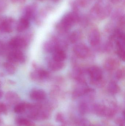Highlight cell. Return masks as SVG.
Wrapping results in <instances>:
<instances>
[{"instance_id":"4dcf8cb0","label":"cell","mask_w":125,"mask_h":126,"mask_svg":"<svg viewBox=\"0 0 125 126\" xmlns=\"http://www.w3.org/2000/svg\"><path fill=\"white\" fill-rule=\"evenodd\" d=\"M12 2L14 3H19L20 4H23L25 3L26 0H11Z\"/></svg>"},{"instance_id":"f1b7e54d","label":"cell","mask_w":125,"mask_h":126,"mask_svg":"<svg viewBox=\"0 0 125 126\" xmlns=\"http://www.w3.org/2000/svg\"><path fill=\"white\" fill-rule=\"evenodd\" d=\"M6 50L5 45L1 41H0V55L2 54Z\"/></svg>"},{"instance_id":"2e32d148","label":"cell","mask_w":125,"mask_h":126,"mask_svg":"<svg viewBox=\"0 0 125 126\" xmlns=\"http://www.w3.org/2000/svg\"><path fill=\"white\" fill-rule=\"evenodd\" d=\"M66 58L65 52L60 48H58L53 52V60L58 62H63Z\"/></svg>"},{"instance_id":"44dd1931","label":"cell","mask_w":125,"mask_h":126,"mask_svg":"<svg viewBox=\"0 0 125 126\" xmlns=\"http://www.w3.org/2000/svg\"><path fill=\"white\" fill-rule=\"evenodd\" d=\"M3 68L9 75H13L15 72L16 69L14 65L10 62L4 63L3 64Z\"/></svg>"},{"instance_id":"5bb4252c","label":"cell","mask_w":125,"mask_h":126,"mask_svg":"<svg viewBox=\"0 0 125 126\" xmlns=\"http://www.w3.org/2000/svg\"><path fill=\"white\" fill-rule=\"evenodd\" d=\"M49 11V8H45L41 10L39 12L37 13L34 18L35 23L37 25H40L42 23L44 19L47 16Z\"/></svg>"},{"instance_id":"9a60e30c","label":"cell","mask_w":125,"mask_h":126,"mask_svg":"<svg viewBox=\"0 0 125 126\" xmlns=\"http://www.w3.org/2000/svg\"><path fill=\"white\" fill-rule=\"evenodd\" d=\"M112 9L110 5H107L105 7H101L98 19L103 20L108 17L111 13Z\"/></svg>"},{"instance_id":"603a6c76","label":"cell","mask_w":125,"mask_h":126,"mask_svg":"<svg viewBox=\"0 0 125 126\" xmlns=\"http://www.w3.org/2000/svg\"><path fill=\"white\" fill-rule=\"evenodd\" d=\"M109 92L112 94H116L119 92V88L116 82L111 81L110 82L108 87Z\"/></svg>"},{"instance_id":"ac0fdd59","label":"cell","mask_w":125,"mask_h":126,"mask_svg":"<svg viewBox=\"0 0 125 126\" xmlns=\"http://www.w3.org/2000/svg\"><path fill=\"white\" fill-rule=\"evenodd\" d=\"M15 123L19 126H34V122L28 118L18 117L15 119Z\"/></svg>"},{"instance_id":"8fae6325","label":"cell","mask_w":125,"mask_h":126,"mask_svg":"<svg viewBox=\"0 0 125 126\" xmlns=\"http://www.w3.org/2000/svg\"><path fill=\"white\" fill-rule=\"evenodd\" d=\"M45 92L40 89L34 90L30 93V98L34 100L40 101L45 100L46 97Z\"/></svg>"},{"instance_id":"ffe728a7","label":"cell","mask_w":125,"mask_h":126,"mask_svg":"<svg viewBox=\"0 0 125 126\" xmlns=\"http://www.w3.org/2000/svg\"><path fill=\"white\" fill-rule=\"evenodd\" d=\"M118 65V63L116 60L113 58H109L105 61V67L106 69L109 70H114L116 68Z\"/></svg>"},{"instance_id":"d4e9b609","label":"cell","mask_w":125,"mask_h":126,"mask_svg":"<svg viewBox=\"0 0 125 126\" xmlns=\"http://www.w3.org/2000/svg\"><path fill=\"white\" fill-rule=\"evenodd\" d=\"M77 4L80 7H85L89 5L91 0H76Z\"/></svg>"},{"instance_id":"6da1fadb","label":"cell","mask_w":125,"mask_h":126,"mask_svg":"<svg viewBox=\"0 0 125 126\" xmlns=\"http://www.w3.org/2000/svg\"><path fill=\"white\" fill-rule=\"evenodd\" d=\"M79 20L80 18L77 12L73 11L69 13L62 18L58 25V29L61 32H67Z\"/></svg>"},{"instance_id":"3957f363","label":"cell","mask_w":125,"mask_h":126,"mask_svg":"<svg viewBox=\"0 0 125 126\" xmlns=\"http://www.w3.org/2000/svg\"><path fill=\"white\" fill-rule=\"evenodd\" d=\"M7 59L9 62L14 64L18 63H23L26 60L24 54L20 50H12L8 54Z\"/></svg>"},{"instance_id":"4316f807","label":"cell","mask_w":125,"mask_h":126,"mask_svg":"<svg viewBox=\"0 0 125 126\" xmlns=\"http://www.w3.org/2000/svg\"><path fill=\"white\" fill-rule=\"evenodd\" d=\"M7 111V107L6 104L3 103H0V114H6Z\"/></svg>"},{"instance_id":"e0dca14e","label":"cell","mask_w":125,"mask_h":126,"mask_svg":"<svg viewBox=\"0 0 125 126\" xmlns=\"http://www.w3.org/2000/svg\"><path fill=\"white\" fill-rule=\"evenodd\" d=\"M48 68L53 71H58L63 68L64 64L63 62H58L53 60H50L48 64Z\"/></svg>"},{"instance_id":"4fadbf2b","label":"cell","mask_w":125,"mask_h":126,"mask_svg":"<svg viewBox=\"0 0 125 126\" xmlns=\"http://www.w3.org/2000/svg\"><path fill=\"white\" fill-rule=\"evenodd\" d=\"M44 50L47 52H53L55 50L59 48L58 43L56 40H52L45 43L43 46Z\"/></svg>"},{"instance_id":"9c48e42d","label":"cell","mask_w":125,"mask_h":126,"mask_svg":"<svg viewBox=\"0 0 125 126\" xmlns=\"http://www.w3.org/2000/svg\"><path fill=\"white\" fill-rule=\"evenodd\" d=\"M101 35L100 32L97 29H94L90 32L89 35V42L92 46H97L100 41Z\"/></svg>"},{"instance_id":"7402d4cb","label":"cell","mask_w":125,"mask_h":126,"mask_svg":"<svg viewBox=\"0 0 125 126\" xmlns=\"http://www.w3.org/2000/svg\"><path fill=\"white\" fill-rule=\"evenodd\" d=\"M101 7L100 4H96L92 7L90 11V15L92 18L98 19Z\"/></svg>"},{"instance_id":"30bf717a","label":"cell","mask_w":125,"mask_h":126,"mask_svg":"<svg viewBox=\"0 0 125 126\" xmlns=\"http://www.w3.org/2000/svg\"><path fill=\"white\" fill-rule=\"evenodd\" d=\"M5 98L7 103L10 105H16L19 103L20 97L16 93L9 91L5 94Z\"/></svg>"},{"instance_id":"e575fe53","label":"cell","mask_w":125,"mask_h":126,"mask_svg":"<svg viewBox=\"0 0 125 126\" xmlns=\"http://www.w3.org/2000/svg\"><path fill=\"white\" fill-rule=\"evenodd\" d=\"M39 1H43L45 0H39Z\"/></svg>"},{"instance_id":"1f68e13d","label":"cell","mask_w":125,"mask_h":126,"mask_svg":"<svg viewBox=\"0 0 125 126\" xmlns=\"http://www.w3.org/2000/svg\"><path fill=\"white\" fill-rule=\"evenodd\" d=\"M118 124H119V126H123L124 125V124H123L122 120H119L118 121Z\"/></svg>"},{"instance_id":"7a4b0ae2","label":"cell","mask_w":125,"mask_h":126,"mask_svg":"<svg viewBox=\"0 0 125 126\" xmlns=\"http://www.w3.org/2000/svg\"><path fill=\"white\" fill-rule=\"evenodd\" d=\"M28 42L26 39L23 37H15L12 38L9 43L10 48L13 50H20L26 48Z\"/></svg>"},{"instance_id":"8992f818","label":"cell","mask_w":125,"mask_h":126,"mask_svg":"<svg viewBox=\"0 0 125 126\" xmlns=\"http://www.w3.org/2000/svg\"><path fill=\"white\" fill-rule=\"evenodd\" d=\"M49 73L45 70L42 69H35L31 72L30 77L34 81H39L47 79L49 77Z\"/></svg>"},{"instance_id":"83f0119b","label":"cell","mask_w":125,"mask_h":126,"mask_svg":"<svg viewBox=\"0 0 125 126\" xmlns=\"http://www.w3.org/2000/svg\"><path fill=\"white\" fill-rule=\"evenodd\" d=\"M123 72L122 70H119L116 73V77L117 79H120L122 78L123 76L124 75Z\"/></svg>"},{"instance_id":"8d00e7d4","label":"cell","mask_w":125,"mask_h":126,"mask_svg":"<svg viewBox=\"0 0 125 126\" xmlns=\"http://www.w3.org/2000/svg\"></svg>"},{"instance_id":"d590c367","label":"cell","mask_w":125,"mask_h":126,"mask_svg":"<svg viewBox=\"0 0 125 126\" xmlns=\"http://www.w3.org/2000/svg\"><path fill=\"white\" fill-rule=\"evenodd\" d=\"M1 123V120L0 118V124Z\"/></svg>"},{"instance_id":"52a82bcc","label":"cell","mask_w":125,"mask_h":126,"mask_svg":"<svg viewBox=\"0 0 125 126\" xmlns=\"http://www.w3.org/2000/svg\"><path fill=\"white\" fill-rule=\"evenodd\" d=\"M37 5L35 3L27 6L24 9L23 17L29 20L31 19H34L37 13Z\"/></svg>"},{"instance_id":"d6986e66","label":"cell","mask_w":125,"mask_h":126,"mask_svg":"<svg viewBox=\"0 0 125 126\" xmlns=\"http://www.w3.org/2000/svg\"><path fill=\"white\" fill-rule=\"evenodd\" d=\"M27 109V103L25 102L19 103L15 105L14 112L16 114H21L26 111Z\"/></svg>"},{"instance_id":"277c9868","label":"cell","mask_w":125,"mask_h":126,"mask_svg":"<svg viewBox=\"0 0 125 126\" xmlns=\"http://www.w3.org/2000/svg\"><path fill=\"white\" fill-rule=\"evenodd\" d=\"M15 22L14 19L12 18L1 17L0 20V31L6 33L12 32Z\"/></svg>"},{"instance_id":"836d02e7","label":"cell","mask_w":125,"mask_h":126,"mask_svg":"<svg viewBox=\"0 0 125 126\" xmlns=\"http://www.w3.org/2000/svg\"><path fill=\"white\" fill-rule=\"evenodd\" d=\"M59 0H53V1L54 2H57V1H59Z\"/></svg>"},{"instance_id":"484cf974","label":"cell","mask_w":125,"mask_h":126,"mask_svg":"<svg viewBox=\"0 0 125 126\" xmlns=\"http://www.w3.org/2000/svg\"><path fill=\"white\" fill-rule=\"evenodd\" d=\"M7 6L6 0H0V13L3 12L6 10Z\"/></svg>"},{"instance_id":"d6a6232c","label":"cell","mask_w":125,"mask_h":126,"mask_svg":"<svg viewBox=\"0 0 125 126\" xmlns=\"http://www.w3.org/2000/svg\"><path fill=\"white\" fill-rule=\"evenodd\" d=\"M3 92H2V91L0 90V99L2 97V96H3Z\"/></svg>"},{"instance_id":"7c38bea8","label":"cell","mask_w":125,"mask_h":126,"mask_svg":"<svg viewBox=\"0 0 125 126\" xmlns=\"http://www.w3.org/2000/svg\"><path fill=\"white\" fill-rule=\"evenodd\" d=\"M30 26V20L24 17L20 18L16 25V29L19 32H22L27 30Z\"/></svg>"},{"instance_id":"cb8c5ba5","label":"cell","mask_w":125,"mask_h":126,"mask_svg":"<svg viewBox=\"0 0 125 126\" xmlns=\"http://www.w3.org/2000/svg\"><path fill=\"white\" fill-rule=\"evenodd\" d=\"M81 37V34L79 31H75L71 33L69 37L70 42L75 43L79 40Z\"/></svg>"},{"instance_id":"f546056e","label":"cell","mask_w":125,"mask_h":126,"mask_svg":"<svg viewBox=\"0 0 125 126\" xmlns=\"http://www.w3.org/2000/svg\"><path fill=\"white\" fill-rule=\"evenodd\" d=\"M56 120L58 122H62L63 121V117L61 114H58L56 117Z\"/></svg>"},{"instance_id":"5b68a950","label":"cell","mask_w":125,"mask_h":126,"mask_svg":"<svg viewBox=\"0 0 125 126\" xmlns=\"http://www.w3.org/2000/svg\"><path fill=\"white\" fill-rule=\"evenodd\" d=\"M73 50L77 57L83 59L87 57L89 53L88 47L82 43H79L75 45L73 48Z\"/></svg>"},{"instance_id":"ba28073f","label":"cell","mask_w":125,"mask_h":126,"mask_svg":"<svg viewBox=\"0 0 125 126\" xmlns=\"http://www.w3.org/2000/svg\"><path fill=\"white\" fill-rule=\"evenodd\" d=\"M88 74L92 80L97 81L101 80L102 78V70L97 66L91 67L88 70Z\"/></svg>"}]
</instances>
